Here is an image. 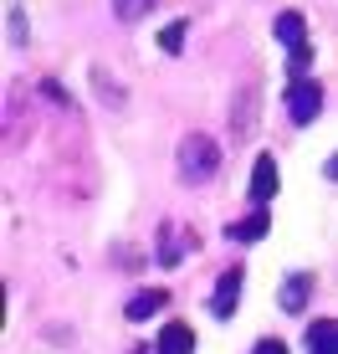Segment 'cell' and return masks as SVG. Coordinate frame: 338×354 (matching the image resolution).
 <instances>
[{
	"label": "cell",
	"mask_w": 338,
	"mask_h": 354,
	"mask_svg": "<svg viewBox=\"0 0 338 354\" xmlns=\"http://www.w3.org/2000/svg\"><path fill=\"white\" fill-rule=\"evenodd\" d=\"M169 308V288H143V292H134V298L123 303V319L128 324H149L154 313H164Z\"/></svg>",
	"instance_id": "4"
},
{
	"label": "cell",
	"mask_w": 338,
	"mask_h": 354,
	"mask_svg": "<svg viewBox=\"0 0 338 354\" xmlns=\"http://www.w3.org/2000/svg\"><path fill=\"white\" fill-rule=\"evenodd\" d=\"M185 26H190V21H169V26L159 31V46H164L169 57H179V52H185Z\"/></svg>",
	"instance_id": "13"
},
{
	"label": "cell",
	"mask_w": 338,
	"mask_h": 354,
	"mask_svg": "<svg viewBox=\"0 0 338 354\" xmlns=\"http://www.w3.org/2000/svg\"><path fill=\"white\" fill-rule=\"evenodd\" d=\"M6 21H10V46H26V36H31V31H26V10L10 6V16H6Z\"/></svg>",
	"instance_id": "14"
},
{
	"label": "cell",
	"mask_w": 338,
	"mask_h": 354,
	"mask_svg": "<svg viewBox=\"0 0 338 354\" xmlns=\"http://www.w3.org/2000/svg\"><path fill=\"white\" fill-rule=\"evenodd\" d=\"M328 180H338V154H333V160H328Z\"/></svg>",
	"instance_id": "17"
},
{
	"label": "cell",
	"mask_w": 338,
	"mask_h": 354,
	"mask_svg": "<svg viewBox=\"0 0 338 354\" xmlns=\"http://www.w3.org/2000/svg\"><path fill=\"white\" fill-rule=\"evenodd\" d=\"M318 108H323V88L312 77H292L287 82V118H292V124H312Z\"/></svg>",
	"instance_id": "2"
},
{
	"label": "cell",
	"mask_w": 338,
	"mask_h": 354,
	"mask_svg": "<svg viewBox=\"0 0 338 354\" xmlns=\"http://www.w3.org/2000/svg\"><path fill=\"white\" fill-rule=\"evenodd\" d=\"M159 354H195V328L190 324H164L159 344H154Z\"/></svg>",
	"instance_id": "10"
},
{
	"label": "cell",
	"mask_w": 338,
	"mask_h": 354,
	"mask_svg": "<svg viewBox=\"0 0 338 354\" xmlns=\"http://www.w3.org/2000/svg\"><path fill=\"white\" fill-rule=\"evenodd\" d=\"M308 292H312V277H308V272H287V283L277 288L282 313H303V308H308Z\"/></svg>",
	"instance_id": "6"
},
{
	"label": "cell",
	"mask_w": 338,
	"mask_h": 354,
	"mask_svg": "<svg viewBox=\"0 0 338 354\" xmlns=\"http://www.w3.org/2000/svg\"><path fill=\"white\" fill-rule=\"evenodd\" d=\"M308 67H312V46H297V52H292V67H287V72H292V77H308Z\"/></svg>",
	"instance_id": "15"
},
{
	"label": "cell",
	"mask_w": 338,
	"mask_h": 354,
	"mask_svg": "<svg viewBox=\"0 0 338 354\" xmlns=\"http://www.w3.org/2000/svg\"><path fill=\"white\" fill-rule=\"evenodd\" d=\"M175 165H179V175H185L190 185H205V180L221 169V149H215L210 133H185L179 149H175Z\"/></svg>",
	"instance_id": "1"
},
{
	"label": "cell",
	"mask_w": 338,
	"mask_h": 354,
	"mask_svg": "<svg viewBox=\"0 0 338 354\" xmlns=\"http://www.w3.org/2000/svg\"><path fill=\"white\" fill-rule=\"evenodd\" d=\"M267 231H272V216H267V205H257V211L241 216L236 226H226V236H231V241H246V247H251V241H261Z\"/></svg>",
	"instance_id": "8"
},
{
	"label": "cell",
	"mask_w": 338,
	"mask_h": 354,
	"mask_svg": "<svg viewBox=\"0 0 338 354\" xmlns=\"http://www.w3.org/2000/svg\"><path fill=\"white\" fill-rule=\"evenodd\" d=\"M251 354H287V344H282V339H257V344H251Z\"/></svg>",
	"instance_id": "16"
},
{
	"label": "cell",
	"mask_w": 338,
	"mask_h": 354,
	"mask_svg": "<svg viewBox=\"0 0 338 354\" xmlns=\"http://www.w3.org/2000/svg\"><path fill=\"white\" fill-rule=\"evenodd\" d=\"M154 10V0H113V16L123 21V26H134V21H143Z\"/></svg>",
	"instance_id": "12"
},
{
	"label": "cell",
	"mask_w": 338,
	"mask_h": 354,
	"mask_svg": "<svg viewBox=\"0 0 338 354\" xmlns=\"http://www.w3.org/2000/svg\"><path fill=\"white\" fill-rule=\"evenodd\" d=\"M277 195V160L272 154H257V165H251V201L267 205Z\"/></svg>",
	"instance_id": "7"
},
{
	"label": "cell",
	"mask_w": 338,
	"mask_h": 354,
	"mask_svg": "<svg viewBox=\"0 0 338 354\" xmlns=\"http://www.w3.org/2000/svg\"><path fill=\"white\" fill-rule=\"evenodd\" d=\"M272 36L287 46V52H297V46H308V21L303 10H282V16L272 21Z\"/></svg>",
	"instance_id": "5"
},
{
	"label": "cell",
	"mask_w": 338,
	"mask_h": 354,
	"mask_svg": "<svg viewBox=\"0 0 338 354\" xmlns=\"http://www.w3.org/2000/svg\"><path fill=\"white\" fill-rule=\"evenodd\" d=\"M241 283H246L241 267H226V272H221V283H215V292H210V313H215V319H231V313H236Z\"/></svg>",
	"instance_id": "3"
},
{
	"label": "cell",
	"mask_w": 338,
	"mask_h": 354,
	"mask_svg": "<svg viewBox=\"0 0 338 354\" xmlns=\"http://www.w3.org/2000/svg\"><path fill=\"white\" fill-rule=\"evenodd\" d=\"M308 354H338V319H318L308 324Z\"/></svg>",
	"instance_id": "9"
},
{
	"label": "cell",
	"mask_w": 338,
	"mask_h": 354,
	"mask_svg": "<svg viewBox=\"0 0 338 354\" xmlns=\"http://www.w3.org/2000/svg\"><path fill=\"white\" fill-rule=\"evenodd\" d=\"M134 354H159V349H134Z\"/></svg>",
	"instance_id": "18"
},
{
	"label": "cell",
	"mask_w": 338,
	"mask_h": 354,
	"mask_svg": "<svg viewBox=\"0 0 338 354\" xmlns=\"http://www.w3.org/2000/svg\"><path fill=\"white\" fill-rule=\"evenodd\" d=\"M185 247H190V241L179 236V226H159V247H154V252H159L164 267H175L179 257H185Z\"/></svg>",
	"instance_id": "11"
}]
</instances>
